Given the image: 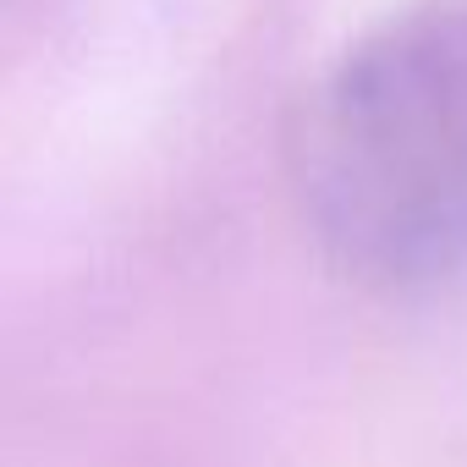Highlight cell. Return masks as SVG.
I'll use <instances>...</instances> for the list:
<instances>
[{"instance_id":"6da1fadb","label":"cell","mask_w":467,"mask_h":467,"mask_svg":"<svg viewBox=\"0 0 467 467\" xmlns=\"http://www.w3.org/2000/svg\"><path fill=\"white\" fill-rule=\"evenodd\" d=\"M319 243L363 281L467 265V0H412L314 83L292 138Z\"/></svg>"}]
</instances>
